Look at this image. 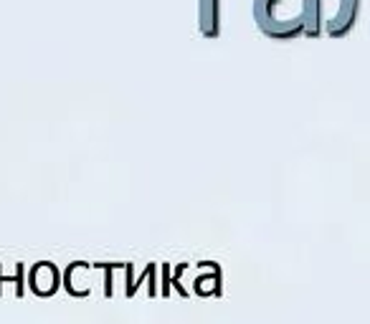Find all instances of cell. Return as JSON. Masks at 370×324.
I'll use <instances>...</instances> for the list:
<instances>
[{"label":"cell","instance_id":"3957f363","mask_svg":"<svg viewBox=\"0 0 370 324\" xmlns=\"http://www.w3.org/2000/svg\"><path fill=\"white\" fill-rule=\"evenodd\" d=\"M198 30L200 36H221V0H198Z\"/></svg>","mask_w":370,"mask_h":324},{"label":"cell","instance_id":"6da1fadb","mask_svg":"<svg viewBox=\"0 0 370 324\" xmlns=\"http://www.w3.org/2000/svg\"><path fill=\"white\" fill-rule=\"evenodd\" d=\"M256 28L272 41H297L304 36V0H254Z\"/></svg>","mask_w":370,"mask_h":324},{"label":"cell","instance_id":"7a4b0ae2","mask_svg":"<svg viewBox=\"0 0 370 324\" xmlns=\"http://www.w3.org/2000/svg\"><path fill=\"white\" fill-rule=\"evenodd\" d=\"M360 10H363V0H340V6L335 10L333 18H327L325 33L333 41H342L355 30L360 21Z\"/></svg>","mask_w":370,"mask_h":324},{"label":"cell","instance_id":"5b68a950","mask_svg":"<svg viewBox=\"0 0 370 324\" xmlns=\"http://www.w3.org/2000/svg\"><path fill=\"white\" fill-rule=\"evenodd\" d=\"M3 281H15V289H18V296H21L23 294V266L18 264V273H15V276H10V279H6V276L0 273V284H3Z\"/></svg>","mask_w":370,"mask_h":324},{"label":"cell","instance_id":"277c9868","mask_svg":"<svg viewBox=\"0 0 370 324\" xmlns=\"http://www.w3.org/2000/svg\"><path fill=\"white\" fill-rule=\"evenodd\" d=\"M304 23H307V30H304V38H319L325 33V0H304Z\"/></svg>","mask_w":370,"mask_h":324}]
</instances>
